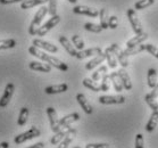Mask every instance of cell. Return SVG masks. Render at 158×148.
Returning a JSON list of instances; mask_svg holds the SVG:
<instances>
[{
    "label": "cell",
    "instance_id": "6da1fadb",
    "mask_svg": "<svg viewBox=\"0 0 158 148\" xmlns=\"http://www.w3.org/2000/svg\"><path fill=\"white\" fill-rule=\"evenodd\" d=\"M29 53L32 55V56H34V57L39 58L40 61H46V63L49 64L50 66H54V67L58 69L59 71L66 72V71L69 70V65H67L66 63L61 61L60 59H58V58L54 57V56H50V55L43 53L42 50H40L39 48L35 47V46H31V47L29 48Z\"/></svg>",
    "mask_w": 158,
    "mask_h": 148
},
{
    "label": "cell",
    "instance_id": "7a4b0ae2",
    "mask_svg": "<svg viewBox=\"0 0 158 148\" xmlns=\"http://www.w3.org/2000/svg\"><path fill=\"white\" fill-rule=\"evenodd\" d=\"M47 14H48V7L42 6V7L39 8V11L35 13V15H34V17H33V19H32V22L30 24V27H29L30 36H36L38 30L40 29V24H41L42 19L44 18V16Z\"/></svg>",
    "mask_w": 158,
    "mask_h": 148
},
{
    "label": "cell",
    "instance_id": "3957f363",
    "mask_svg": "<svg viewBox=\"0 0 158 148\" xmlns=\"http://www.w3.org/2000/svg\"><path fill=\"white\" fill-rule=\"evenodd\" d=\"M40 134H41V132H40L39 129L35 128V126H32V128H30L27 131H25V132H23V133L16 136L14 139V142L16 145H21L27 140H32V139H34V138L39 137Z\"/></svg>",
    "mask_w": 158,
    "mask_h": 148
},
{
    "label": "cell",
    "instance_id": "277c9868",
    "mask_svg": "<svg viewBox=\"0 0 158 148\" xmlns=\"http://www.w3.org/2000/svg\"><path fill=\"white\" fill-rule=\"evenodd\" d=\"M126 14H127V18H129V22L132 26L133 31L135 34H140L142 33V25H141V22L139 17H138L137 15V11L135 9H133V8H129L127 11H126Z\"/></svg>",
    "mask_w": 158,
    "mask_h": 148
},
{
    "label": "cell",
    "instance_id": "5b68a950",
    "mask_svg": "<svg viewBox=\"0 0 158 148\" xmlns=\"http://www.w3.org/2000/svg\"><path fill=\"white\" fill-rule=\"evenodd\" d=\"M60 22V16L59 15H55V16H51L49 19H48L47 22L44 23L42 26H40V29L38 30V33H36V36H46L49 31H50L52 27L57 25L58 23Z\"/></svg>",
    "mask_w": 158,
    "mask_h": 148
},
{
    "label": "cell",
    "instance_id": "8992f818",
    "mask_svg": "<svg viewBox=\"0 0 158 148\" xmlns=\"http://www.w3.org/2000/svg\"><path fill=\"white\" fill-rule=\"evenodd\" d=\"M110 48L111 50H113V53L115 54L116 58H117V61L121 64V66H122L123 69H126L129 66V56L125 54V51L123 50L117 44H113L110 46Z\"/></svg>",
    "mask_w": 158,
    "mask_h": 148
},
{
    "label": "cell",
    "instance_id": "52a82bcc",
    "mask_svg": "<svg viewBox=\"0 0 158 148\" xmlns=\"http://www.w3.org/2000/svg\"><path fill=\"white\" fill-rule=\"evenodd\" d=\"M14 90H15L14 83L9 82V83H7V84H6L4 95H2V96H1V98H0V107H1V108L7 107V105L9 104V101L11 100V97H13Z\"/></svg>",
    "mask_w": 158,
    "mask_h": 148
},
{
    "label": "cell",
    "instance_id": "ba28073f",
    "mask_svg": "<svg viewBox=\"0 0 158 148\" xmlns=\"http://www.w3.org/2000/svg\"><path fill=\"white\" fill-rule=\"evenodd\" d=\"M99 103L102 105H119L125 103V97L122 95L116 96H100L98 98Z\"/></svg>",
    "mask_w": 158,
    "mask_h": 148
},
{
    "label": "cell",
    "instance_id": "9c48e42d",
    "mask_svg": "<svg viewBox=\"0 0 158 148\" xmlns=\"http://www.w3.org/2000/svg\"><path fill=\"white\" fill-rule=\"evenodd\" d=\"M47 115L48 119H49V122H50V128L52 132H58L59 130H61L60 126H59V120H58L57 112L54 107H48L47 108Z\"/></svg>",
    "mask_w": 158,
    "mask_h": 148
},
{
    "label": "cell",
    "instance_id": "30bf717a",
    "mask_svg": "<svg viewBox=\"0 0 158 148\" xmlns=\"http://www.w3.org/2000/svg\"><path fill=\"white\" fill-rule=\"evenodd\" d=\"M73 13L77 15H86L89 17H98L99 16L98 9L88 7V6H75L73 8Z\"/></svg>",
    "mask_w": 158,
    "mask_h": 148
},
{
    "label": "cell",
    "instance_id": "8fae6325",
    "mask_svg": "<svg viewBox=\"0 0 158 148\" xmlns=\"http://www.w3.org/2000/svg\"><path fill=\"white\" fill-rule=\"evenodd\" d=\"M33 46L38 47L39 49H43L48 53H51V54H55L58 51V48L55 44H52L51 42H48V41H44L42 39H34L33 40Z\"/></svg>",
    "mask_w": 158,
    "mask_h": 148
},
{
    "label": "cell",
    "instance_id": "7c38bea8",
    "mask_svg": "<svg viewBox=\"0 0 158 148\" xmlns=\"http://www.w3.org/2000/svg\"><path fill=\"white\" fill-rule=\"evenodd\" d=\"M104 54L102 53V49L100 47H94V48H89V49H83V50L77 51V55H76V58L77 59H84L86 57H91V56H98V55Z\"/></svg>",
    "mask_w": 158,
    "mask_h": 148
},
{
    "label": "cell",
    "instance_id": "4fadbf2b",
    "mask_svg": "<svg viewBox=\"0 0 158 148\" xmlns=\"http://www.w3.org/2000/svg\"><path fill=\"white\" fill-rule=\"evenodd\" d=\"M156 98H158V83L157 86L152 89L150 94H148L144 96V101L147 103L149 106H150V108L154 111V109H158V103L156 100Z\"/></svg>",
    "mask_w": 158,
    "mask_h": 148
},
{
    "label": "cell",
    "instance_id": "5bb4252c",
    "mask_svg": "<svg viewBox=\"0 0 158 148\" xmlns=\"http://www.w3.org/2000/svg\"><path fill=\"white\" fill-rule=\"evenodd\" d=\"M76 100H77V103L80 104V106L82 107V109L84 111V113L89 114V115L94 113V107L91 106V104L88 101L86 97L83 94H77V95H76Z\"/></svg>",
    "mask_w": 158,
    "mask_h": 148
},
{
    "label": "cell",
    "instance_id": "9a60e30c",
    "mask_svg": "<svg viewBox=\"0 0 158 148\" xmlns=\"http://www.w3.org/2000/svg\"><path fill=\"white\" fill-rule=\"evenodd\" d=\"M59 42H60V44L64 47L65 50L69 53V55H71L72 57H76V55H77V50H76V48L73 46L72 42H71L66 36H59Z\"/></svg>",
    "mask_w": 158,
    "mask_h": 148
},
{
    "label": "cell",
    "instance_id": "2e32d148",
    "mask_svg": "<svg viewBox=\"0 0 158 148\" xmlns=\"http://www.w3.org/2000/svg\"><path fill=\"white\" fill-rule=\"evenodd\" d=\"M79 120H80L79 113H71V114L64 116V117H61V119L59 120V126H60V129H63V128L69 126L72 123L76 122V121H79Z\"/></svg>",
    "mask_w": 158,
    "mask_h": 148
},
{
    "label": "cell",
    "instance_id": "e0dca14e",
    "mask_svg": "<svg viewBox=\"0 0 158 148\" xmlns=\"http://www.w3.org/2000/svg\"><path fill=\"white\" fill-rule=\"evenodd\" d=\"M69 90V86L66 83H60V84H54L49 86L44 89V92L47 95H56V94H63Z\"/></svg>",
    "mask_w": 158,
    "mask_h": 148
},
{
    "label": "cell",
    "instance_id": "ac0fdd59",
    "mask_svg": "<svg viewBox=\"0 0 158 148\" xmlns=\"http://www.w3.org/2000/svg\"><path fill=\"white\" fill-rule=\"evenodd\" d=\"M148 39V33L146 32H142L140 34H137V36L132 38V39H130L127 42H126V47L127 48H132V47H135L138 44H141L142 42H144L146 40Z\"/></svg>",
    "mask_w": 158,
    "mask_h": 148
},
{
    "label": "cell",
    "instance_id": "d6986e66",
    "mask_svg": "<svg viewBox=\"0 0 158 148\" xmlns=\"http://www.w3.org/2000/svg\"><path fill=\"white\" fill-rule=\"evenodd\" d=\"M106 59V55L101 54V55H98V56H94L92 59L90 61H88L85 64V70L86 71H91V70H94V67H97L98 65H100L104 63V61Z\"/></svg>",
    "mask_w": 158,
    "mask_h": 148
},
{
    "label": "cell",
    "instance_id": "ffe728a7",
    "mask_svg": "<svg viewBox=\"0 0 158 148\" xmlns=\"http://www.w3.org/2000/svg\"><path fill=\"white\" fill-rule=\"evenodd\" d=\"M157 123H158V109H154L150 115V119L148 120L147 124H146V128H144L146 131L147 132H152L156 129Z\"/></svg>",
    "mask_w": 158,
    "mask_h": 148
},
{
    "label": "cell",
    "instance_id": "44dd1931",
    "mask_svg": "<svg viewBox=\"0 0 158 148\" xmlns=\"http://www.w3.org/2000/svg\"><path fill=\"white\" fill-rule=\"evenodd\" d=\"M29 67L32 71H39L43 73H49L51 71V66L49 64H44L41 61H31L29 64Z\"/></svg>",
    "mask_w": 158,
    "mask_h": 148
},
{
    "label": "cell",
    "instance_id": "7402d4cb",
    "mask_svg": "<svg viewBox=\"0 0 158 148\" xmlns=\"http://www.w3.org/2000/svg\"><path fill=\"white\" fill-rule=\"evenodd\" d=\"M117 73L119 74V78L122 80V83H123V87L124 89L127 91H130L132 89V82H131V79H130V75L127 74V72L125 71V69H119L117 71Z\"/></svg>",
    "mask_w": 158,
    "mask_h": 148
},
{
    "label": "cell",
    "instance_id": "603a6c76",
    "mask_svg": "<svg viewBox=\"0 0 158 148\" xmlns=\"http://www.w3.org/2000/svg\"><path fill=\"white\" fill-rule=\"evenodd\" d=\"M76 136V130L74 128H71V130L67 134H66V137L60 141V144L58 146L57 148H69V146L71 145L73 140H74V138Z\"/></svg>",
    "mask_w": 158,
    "mask_h": 148
},
{
    "label": "cell",
    "instance_id": "cb8c5ba5",
    "mask_svg": "<svg viewBox=\"0 0 158 148\" xmlns=\"http://www.w3.org/2000/svg\"><path fill=\"white\" fill-rule=\"evenodd\" d=\"M69 130H71V126H66V128H63L61 130H59L58 132H56L55 133V136L52 138H51V145H57L59 144L63 139H64L65 137H66V134L69 133Z\"/></svg>",
    "mask_w": 158,
    "mask_h": 148
},
{
    "label": "cell",
    "instance_id": "d4e9b609",
    "mask_svg": "<svg viewBox=\"0 0 158 148\" xmlns=\"http://www.w3.org/2000/svg\"><path fill=\"white\" fill-rule=\"evenodd\" d=\"M105 55H106V61L108 63V66L110 69H116V66H117V58H116L115 54L113 53L110 47L105 49Z\"/></svg>",
    "mask_w": 158,
    "mask_h": 148
},
{
    "label": "cell",
    "instance_id": "484cf974",
    "mask_svg": "<svg viewBox=\"0 0 158 148\" xmlns=\"http://www.w3.org/2000/svg\"><path fill=\"white\" fill-rule=\"evenodd\" d=\"M109 75H110V81L113 82V86H114V89H115V91H117V92H121V91H123L124 87H123L122 80H121V78H119L118 73H117V72H111Z\"/></svg>",
    "mask_w": 158,
    "mask_h": 148
},
{
    "label": "cell",
    "instance_id": "4316f807",
    "mask_svg": "<svg viewBox=\"0 0 158 148\" xmlns=\"http://www.w3.org/2000/svg\"><path fill=\"white\" fill-rule=\"evenodd\" d=\"M147 83L148 87L154 89L156 86H157V71L155 69H149L148 70V74H147Z\"/></svg>",
    "mask_w": 158,
    "mask_h": 148
},
{
    "label": "cell",
    "instance_id": "83f0119b",
    "mask_svg": "<svg viewBox=\"0 0 158 148\" xmlns=\"http://www.w3.org/2000/svg\"><path fill=\"white\" fill-rule=\"evenodd\" d=\"M49 0H24L23 2H21V8L22 9H30L39 5L46 4Z\"/></svg>",
    "mask_w": 158,
    "mask_h": 148
},
{
    "label": "cell",
    "instance_id": "f1b7e54d",
    "mask_svg": "<svg viewBox=\"0 0 158 148\" xmlns=\"http://www.w3.org/2000/svg\"><path fill=\"white\" fill-rule=\"evenodd\" d=\"M99 18H100V26L102 30L109 29L108 26V21H109V16H108V11L106 8H101L99 11Z\"/></svg>",
    "mask_w": 158,
    "mask_h": 148
},
{
    "label": "cell",
    "instance_id": "f546056e",
    "mask_svg": "<svg viewBox=\"0 0 158 148\" xmlns=\"http://www.w3.org/2000/svg\"><path fill=\"white\" fill-rule=\"evenodd\" d=\"M29 108L27 107H22L21 112H19V115H18V120H17V124L19 126L25 125V123L27 122V119H29Z\"/></svg>",
    "mask_w": 158,
    "mask_h": 148
},
{
    "label": "cell",
    "instance_id": "4dcf8cb0",
    "mask_svg": "<svg viewBox=\"0 0 158 148\" xmlns=\"http://www.w3.org/2000/svg\"><path fill=\"white\" fill-rule=\"evenodd\" d=\"M83 86L85 88H88V89H90V90H92L94 92H98V91H100V86L99 84H97V82L96 81H94L92 79H84L83 80Z\"/></svg>",
    "mask_w": 158,
    "mask_h": 148
},
{
    "label": "cell",
    "instance_id": "1f68e13d",
    "mask_svg": "<svg viewBox=\"0 0 158 148\" xmlns=\"http://www.w3.org/2000/svg\"><path fill=\"white\" fill-rule=\"evenodd\" d=\"M146 50V44H138V46H135V47H132V48H126L125 50V54L127 55V56H133V55H138L140 54V53H142V51Z\"/></svg>",
    "mask_w": 158,
    "mask_h": 148
},
{
    "label": "cell",
    "instance_id": "d6a6232c",
    "mask_svg": "<svg viewBox=\"0 0 158 148\" xmlns=\"http://www.w3.org/2000/svg\"><path fill=\"white\" fill-rule=\"evenodd\" d=\"M156 0H139L134 4V9L135 11H142V9H146L149 6L155 4Z\"/></svg>",
    "mask_w": 158,
    "mask_h": 148
},
{
    "label": "cell",
    "instance_id": "836d02e7",
    "mask_svg": "<svg viewBox=\"0 0 158 148\" xmlns=\"http://www.w3.org/2000/svg\"><path fill=\"white\" fill-rule=\"evenodd\" d=\"M105 74H107V66L102 65V66H100L96 72L92 73V80L97 82V81L102 79V76H104Z\"/></svg>",
    "mask_w": 158,
    "mask_h": 148
},
{
    "label": "cell",
    "instance_id": "e575fe53",
    "mask_svg": "<svg viewBox=\"0 0 158 148\" xmlns=\"http://www.w3.org/2000/svg\"><path fill=\"white\" fill-rule=\"evenodd\" d=\"M16 46V40L14 39H5L0 40V50H5V49H11Z\"/></svg>",
    "mask_w": 158,
    "mask_h": 148
},
{
    "label": "cell",
    "instance_id": "d590c367",
    "mask_svg": "<svg viewBox=\"0 0 158 148\" xmlns=\"http://www.w3.org/2000/svg\"><path fill=\"white\" fill-rule=\"evenodd\" d=\"M72 42L74 44V47L77 49V50H83L84 49V41L82 40V38L77 34H74L72 36Z\"/></svg>",
    "mask_w": 158,
    "mask_h": 148
},
{
    "label": "cell",
    "instance_id": "8d00e7d4",
    "mask_svg": "<svg viewBox=\"0 0 158 148\" xmlns=\"http://www.w3.org/2000/svg\"><path fill=\"white\" fill-rule=\"evenodd\" d=\"M84 29L89 32L94 33H100L102 31V27L100 26V24H94V23H85L84 24Z\"/></svg>",
    "mask_w": 158,
    "mask_h": 148
},
{
    "label": "cell",
    "instance_id": "74e56055",
    "mask_svg": "<svg viewBox=\"0 0 158 148\" xmlns=\"http://www.w3.org/2000/svg\"><path fill=\"white\" fill-rule=\"evenodd\" d=\"M110 88V75L109 74H105L101 79L100 89L101 91H108Z\"/></svg>",
    "mask_w": 158,
    "mask_h": 148
},
{
    "label": "cell",
    "instance_id": "f35d334b",
    "mask_svg": "<svg viewBox=\"0 0 158 148\" xmlns=\"http://www.w3.org/2000/svg\"><path fill=\"white\" fill-rule=\"evenodd\" d=\"M49 6H48V14L50 16L57 15V0H49Z\"/></svg>",
    "mask_w": 158,
    "mask_h": 148
},
{
    "label": "cell",
    "instance_id": "ab89813d",
    "mask_svg": "<svg viewBox=\"0 0 158 148\" xmlns=\"http://www.w3.org/2000/svg\"><path fill=\"white\" fill-rule=\"evenodd\" d=\"M146 50L149 53L150 55H152L155 58H158V47L154 46V44H146Z\"/></svg>",
    "mask_w": 158,
    "mask_h": 148
},
{
    "label": "cell",
    "instance_id": "60d3db41",
    "mask_svg": "<svg viewBox=\"0 0 158 148\" xmlns=\"http://www.w3.org/2000/svg\"><path fill=\"white\" fill-rule=\"evenodd\" d=\"M108 26H109V29H111V30L117 29V26H118V18L116 17V16H109Z\"/></svg>",
    "mask_w": 158,
    "mask_h": 148
},
{
    "label": "cell",
    "instance_id": "b9f144b4",
    "mask_svg": "<svg viewBox=\"0 0 158 148\" xmlns=\"http://www.w3.org/2000/svg\"><path fill=\"white\" fill-rule=\"evenodd\" d=\"M135 148H143V136L141 133L135 136Z\"/></svg>",
    "mask_w": 158,
    "mask_h": 148
},
{
    "label": "cell",
    "instance_id": "7bdbcfd3",
    "mask_svg": "<svg viewBox=\"0 0 158 148\" xmlns=\"http://www.w3.org/2000/svg\"><path fill=\"white\" fill-rule=\"evenodd\" d=\"M85 148H110L108 144H88Z\"/></svg>",
    "mask_w": 158,
    "mask_h": 148
},
{
    "label": "cell",
    "instance_id": "ee69618b",
    "mask_svg": "<svg viewBox=\"0 0 158 148\" xmlns=\"http://www.w3.org/2000/svg\"><path fill=\"white\" fill-rule=\"evenodd\" d=\"M24 0H0L1 5H9V4H16V2H23Z\"/></svg>",
    "mask_w": 158,
    "mask_h": 148
},
{
    "label": "cell",
    "instance_id": "f6af8a7d",
    "mask_svg": "<svg viewBox=\"0 0 158 148\" xmlns=\"http://www.w3.org/2000/svg\"><path fill=\"white\" fill-rule=\"evenodd\" d=\"M26 148H44V144L43 142H38V144H34L32 146H29Z\"/></svg>",
    "mask_w": 158,
    "mask_h": 148
},
{
    "label": "cell",
    "instance_id": "bcb514c9",
    "mask_svg": "<svg viewBox=\"0 0 158 148\" xmlns=\"http://www.w3.org/2000/svg\"><path fill=\"white\" fill-rule=\"evenodd\" d=\"M0 148H9V144L4 141V142H0Z\"/></svg>",
    "mask_w": 158,
    "mask_h": 148
},
{
    "label": "cell",
    "instance_id": "7dc6e473",
    "mask_svg": "<svg viewBox=\"0 0 158 148\" xmlns=\"http://www.w3.org/2000/svg\"><path fill=\"white\" fill-rule=\"evenodd\" d=\"M69 1L71 4H76V2H77V0H69Z\"/></svg>",
    "mask_w": 158,
    "mask_h": 148
},
{
    "label": "cell",
    "instance_id": "c3c4849f",
    "mask_svg": "<svg viewBox=\"0 0 158 148\" xmlns=\"http://www.w3.org/2000/svg\"><path fill=\"white\" fill-rule=\"evenodd\" d=\"M74 148H82V147H79V146H76V147H74Z\"/></svg>",
    "mask_w": 158,
    "mask_h": 148
}]
</instances>
